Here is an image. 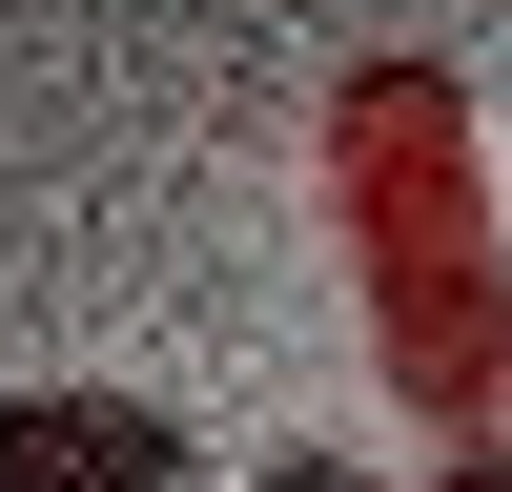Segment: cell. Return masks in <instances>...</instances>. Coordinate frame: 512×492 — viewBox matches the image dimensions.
Segmentation results:
<instances>
[{"label":"cell","mask_w":512,"mask_h":492,"mask_svg":"<svg viewBox=\"0 0 512 492\" xmlns=\"http://www.w3.org/2000/svg\"><path fill=\"white\" fill-rule=\"evenodd\" d=\"M451 492H512V472H492V451H472V472H451Z\"/></svg>","instance_id":"cell-4"},{"label":"cell","mask_w":512,"mask_h":492,"mask_svg":"<svg viewBox=\"0 0 512 492\" xmlns=\"http://www.w3.org/2000/svg\"><path fill=\"white\" fill-rule=\"evenodd\" d=\"M267 492H369V472H328V451H287V472H267Z\"/></svg>","instance_id":"cell-3"},{"label":"cell","mask_w":512,"mask_h":492,"mask_svg":"<svg viewBox=\"0 0 512 492\" xmlns=\"http://www.w3.org/2000/svg\"><path fill=\"white\" fill-rule=\"evenodd\" d=\"M349 226H369V287H390V369L431 410H492L512 308H472V267H451V82H369L349 103Z\"/></svg>","instance_id":"cell-1"},{"label":"cell","mask_w":512,"mask_h":492,"mask_svg":"<svg viewBox=\"0 0 512 492\" xmlns=\"http://www.w3.org/2000/svg\"><path fill=\"white\" fill-rule=\"evenodd\" d=\"M0 492H185V410H144V390H0Z\"/></svg>","instance_id":"cell-2"}]
</instances>
